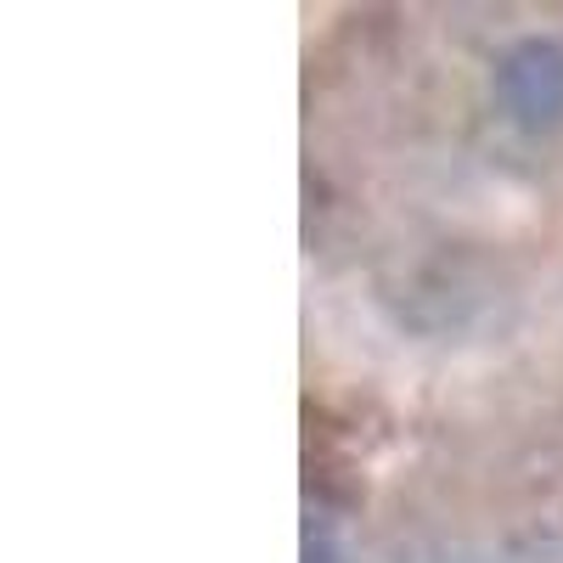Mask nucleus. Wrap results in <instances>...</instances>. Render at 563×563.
<instances>
[{"label": "nucleus", "instance_id": "nucleus-1", "mask_svg": "<svg viewBox=\"0 0 563 563\" xmlns=\"http://www.w3.org/2000/svg\"><path fill=\"white\" fill-rule=\"evenodd\" d=\"M496 102L519 130L563 124V45L552 34L512 40L496 63Z\"/></svg>", "mask_w": 563, "mask_h": 563}]
</instances>
